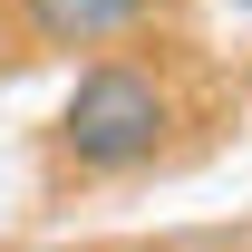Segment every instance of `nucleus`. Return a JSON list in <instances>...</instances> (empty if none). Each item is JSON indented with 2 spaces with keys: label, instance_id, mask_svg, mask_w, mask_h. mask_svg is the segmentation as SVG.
I'll use <instances>...</instances> for the list:
<instances>
[{
  "label": "nucleus",
  "instance_id": "f03ea898",
  "mask_svg": "<svg viewBox=\"0 0 252 252\" xmlns=\"http://www.w3.org/2000/svg\"><path fill=\"white\" fill-rule=\"evenodd\" d=\"M146 10H156V0H30V30L49 39V49H107V39H126Z\"/></svg>",
  "mask_w": 252,
  "mask_h": 252
},
{
  "label": "nucleus",
  "instance_id": "7ed1b4c3",
  "mask_svg": "<svg viewBox=\"0 0 252 252\" xmlns=\"http://www.w3.org/2000/svg\"><path fill=\"white\" fill-rule=\"evenodd\" d=\"M233 10H252V0H233Z\"/></svg>",
  "mask_w": 252,
  "mask_h": 252
},
{
  "label": "nucleus",
  "instance_id": "f257e3e1",
  "mask_svg": "<svg viewBox=\"0 0 252 252\" xmlns=\"http://www.w3.org/2000/svg\"><path fill=\"white\" fill-rule=\"evenodd\" d=\"M165 126H175L165 78H146L136 59H97V68H78V88L59 107V146L88 175H136L165 156Z\"/></svg>",
  "mask_w": 252,
  "mask_h": 252
}]
</instances>
